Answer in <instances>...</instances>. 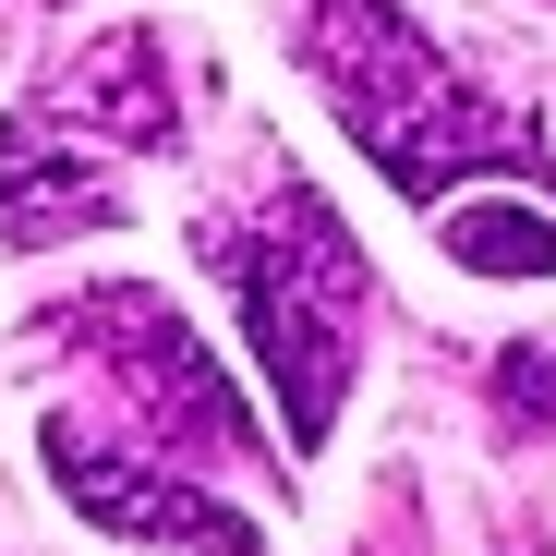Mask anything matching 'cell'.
Wrapping results in <instances>:
<instances>
[{
	"mask_svg": "<svg viewBox=\"0 0 556 556\" xmlns=\"http://www.w3.org/2000/svg\"><path fill=\"white\" fill-rule=\"evenodd\" d=\"M291 49H303V73L327 85V110L351 122V146L376 157L412 206L459 194V181H484V169L544 181L532 122H508L424 25L388 13V0H291Z\"/></svg>",
	"mask_w": 556,
	"mask_h": 556,
	"instance_id": "cell-1",
	"label": "cell"
},
{
	"mask_svg": "<svg viewBox=\"0 0 556 556\" xmlns=\"http://www.w3.org/2000/svg\"><path fill=\"white\" fill-rule=\"evenodd\" d=\"M206 266L230 278V315L278 388V424L291 447H327L339 435V400H351V351H363V254L339 242L327 194L278 169L254 218H218L206 230Z\"/></svg>",
	"mask_w": 556,
	"mask_h": 556,
	"instance_id": "cell-2",
	"label": "cell"
},
{
	"mask_svg": "<svg viewBox=\"0 0 556 556\" xmlns=\"http://www.w3.org/2000/svg\"><path fill=\"white\" fill-rule=\"evenodd\" d=\"M181 134L169 98V49L146 25L85 37L37 98L0 134V242H73V230H110L122 218V181L110 157H157Z\"/></svg>",
	"mask_w": 556,
	"mask_h": 556,
	"instance_id": "cell-3",
	"label": "cell"
},
{
	"mask_svg": "<svg viewBox=\"0 0 556 556\" xmlns=\"http://www.w3.org/2000/svg\"><path fill=\"white\" fill-rule=\"evenodd\" d=\"M85 376H110L122 388V412L157 435V447H194V459H218V447H242V388L218 376V351L181 327L157 291H134V278H110V291H73L61 315H37Z\"/></svg>",
	"mask_w": 556,
	"mask_h": 556,
	"instance_id": "cell-4",
	"label": "cell"
},
{
	"mask_svg": "<svg viewBox=\"0 0 556 556\" xmlns=\"http://www.w3.org/2000/svg\"><path fill=\"white\" fill-rule=\"evenodd\" d=\"M37 447H49L61 496L98 520V532H134V544H194V556H254V520H242L230 496H206V484H181L169 459H134V447L85 435V424H37Z\"/></svg>",
	"mask_w": 556,
	"mask_h": 556,
	"instance_id": "cell-5",
	"label": "cell"
},
{
	"mask_svg": "<svg viewBox=\"0 0 556 556\" xmlns=\"http://www.w3.org/2000/svg\"><path fill=\"white\" fill-rule=\"evenodd\" d=\"M447 254L472 278H556V230L532 206H447Z\"/></svg>",
	"mask_w": 556,
	"mask_h": 556,
	"instance_id": "cell-6",
	"label": "cell"
},
{
	"mask_svg": "<svg viewBox=\"0 0 556 556\" xmlns=\"http://www.w3.org/2000/svg\"><path fill=\"white\" fill-rule=\"evenodd\" d=\"M496 388H508L520 412H544V424H556V351H544V363H532V351H508V363H496Z\"/></svg>",
	"mask_w": 556,
	"mask_h": 556,
	"instance_id": "cell-7",
	"label": "cell"
}]
</instances>
